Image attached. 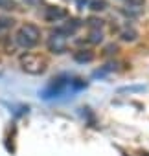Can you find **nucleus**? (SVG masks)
<instances>
[{
    "label": "nucleus",
    "mask_w": 149,
    "mask_h": 156,
    "mask_svg": "<svg viewBox=\"0 0 149 156\" xmlns=\"http://www.w3.org/2000/svg\"><path fill=\"white\" fill-rule=\"evenodd\" d=\"M68 90H70L72 94H76V92L72 90V77H70L68 73H59V75H55L53 79L41 90V98H42L44 101L57 99V98L64 96Z\"/></svg>",
    "instance_id": "obj_1"
},
{
    "label": "nucleus",
    "mask_w": 149,
    "mask_h": 156,
    "mask_svg": "<svg viewBox=\"0 0 149 156\" xmlns=\"http://www.w3.org/2000/svg\"><path fill=\"white\" fill-rule=\"evenodd\" d=\"M15 41H17V44H19L20 48L30 50V48H33V46L39 44V41H41V30H39L35 24H24V26H20V30L17 31Z\"/></svg>",
    "instance_id": "obj_2"
},
{
    "label": "nucleus",
    "mask_w": 149,
    "mask_h": 156,
    "mask_svg": "<svg viewBox=\"0 0 149 156\" xmlns=\"http://www.w3.org/2000/svg\"><path fill=\"white\" fill-rule=\"evenodd\" d=\"M20 68L26 72V73H31V75H41L44 73L46 70V61L39 55H33V53H24L20 55Z\"/></svg>",
    "instance_id": "obj_3"
},
{
    "label": "nucleus",
    "mask_w": 149,
    "mask_h": 156,
    "mask_svg": "<svg viewBox=\"0 0 149 156\" xmlns=\"http://www.w3.org/2000/svg\"><path fill=\"white\" fill-rule=\"evenodd\" d=\"M42 17H44L46 22H59V20H63V19L68 17V11L64 8H59V6H48L44 9Z\"/></svg>",
    "instance_id": "obj_4"
},
{
    "label": "nucleus",
    "mask_w": 149,
    "mask_h": 156,
    "mask_svg": "<svg viewBox=\"0 0 149 156\" xmlns=\"http://www.w3.org/2000/svg\"><path fill=\"white\" fill-rule=\"evenodd\" d=\"M48 48L53 53H63L66 50V37L61 35V33H57V31H53L52 37L48 39Z\"/></svg>",
    "instance_id": "obj_5"
},
{
    "label": "nucleus",
    "mask_w": 149,
    "mask_h": 156,
    "mask_svg": "<svg viewBox=\"0 0 149 156\" xmlns=\"http://www.w3.org/2000/svg\"><path fill=\"white\" fill-rule=\"evenodd\" d=\"M92 59H94V53L90 50H79L74 53V61L76 62H90Z\"/></svg>",
    "instance_id": "obj_6"
},
{
    "label": "nucleus",
    "mask_w": 149,
    "mask_h": 156,
    "mask_svg": "<svg viewBox=\"0 0 149 156\" xmlns=\"http://www.w3.org/2000/svg\"><path fill=\"white\" fill-rule=\"evenodd\" d=\"M89 41H90L92 44H100V42L103 41V33H101L100 30H92V31H90V37H89Z\"/></svg>",
    "instance_id": "obj_7"
},
{
    "label": "nucleus",
    "mask_w": 149,
    "mask_h": 156,
    "mask_svg": "<svg viewBox=\"0 0 149 156\" xmlns=\"http://www.w3.org/2000/svg\"><path fill=\"white\" fill-rule=\"evenodd\" d=\"M107 2H105V0H94V2L90 4V9L92 11H103V9H107Z\"/></svg>",
    "instance_id": "obj_8"
},
{
    "label": "nucleus",
    "mask_w": 149,
    "mask_h": 156,
    "mask_svg": "<svg viewBox=\"0 0 149 156\" xmlns=\"http://www.w3.org/2000/svg\"><path fill=\"white\" fill-rule=\"evenodd\" d=\"M15 24V20L11 19V17H0V31L2 30H8V28H11Z\"/></svg>",
    "instance_id": "obj_9"
},
{
    "label": "nucleus",
    "mask_w": 149,
    "mask_h": 156,
    "mask_svg": "<svg viewBox=\"0 0 149 156\" xmlns=\"http://www.w3.org/2000/svg\"><path fill=\"white\" fill-rule=\"evenodd\" d=\"M17 2L15 0H0V9H17Z\"/></svg>",
    "instance_id": "obj_10"
},
{
    "label": "nucleus",
    "mask_w": 149,
    "mask_h": 156,
    "mask_svg": "<svg viewBox=\"0 0 149 156\" xmlns=\"http://www.w3.org/2000/svg\"><path fill=\"white\" fill-rule=\"evenodd\" d=\"M122 39H123V41H134V39H136V31H134V30H125V31L122 33Z\"/></svg>",
    "instance_id": "obj_11"
},
{
    "label": "nucleus",
    "mask_w": 149,
    "mask_h": 156,
    "mask_svg": "<svg viewBox=\"0 0 149 156\" xmlns=\"http://www.w3.org/2000/svg\"><path fill=\"white\" fill-rule=\"evenodd\" d=\"M144 90V87H123V88H120V92H142Z\"/></svg>",
    "instance_id": "obj_12"
},
{
    "label": "nucleus",
    "mask_w": 149,
    "mask_h": 156,
    "mask_svg": "<svg viewBox=\"0 0 149 156\" xmlns=\"http://www.w3.org/2000/svg\"><path fill=\"white\" fill-rule=\"evenodd\" d=\"M89 26L94 28V30H100V28H101V20H98V19H89Z\"/></svg>",
    "instance_id": "obj_13"
},
{
    "label": "nucleus",
    "mask_w": 149,
    "mask_h": 156,
    "mask_svg": "<svg viewBox=\"0 0 149 156\" xmlns=\"http://www.w3.org/2000/svg\"><path fill=\"white\" fill-rule=\"evenodd\" d=\"M144 2H145V0H129V6H133V8H140V6H144Z\"/></svg>",
    "instance_id": "obj_14"
}]
</instances>
